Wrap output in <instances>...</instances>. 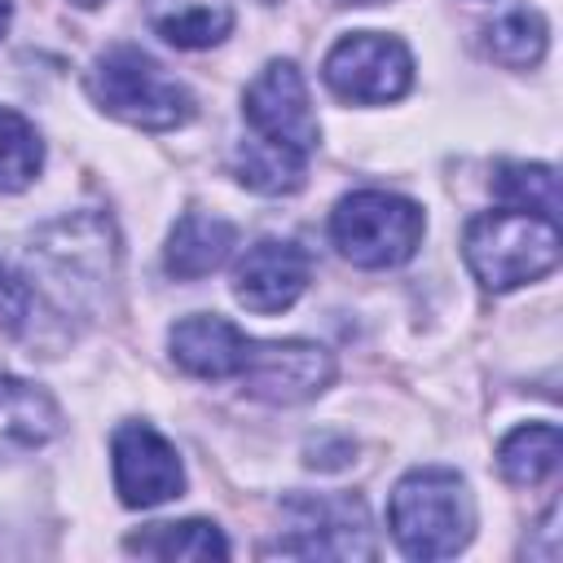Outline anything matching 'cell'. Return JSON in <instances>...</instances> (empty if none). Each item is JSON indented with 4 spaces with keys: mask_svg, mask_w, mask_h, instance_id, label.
<instances>
[{
    "mask_svg": "<svg viewBox=\"0 0 563 563\" xmlns=\"http://www.w3.org/2000/svg\"><path fill=\"white\" fill-rule=\"evenodd\" d=\"M31 264L62 303H79L110 282L114 238L97 216H66L31 242Z\"/></svg>",
    "mask_w": 563,
    "mask_h": 563,
    "instance_id": "obj_5",
    "label": "cell"
},
{
    "mask_svg": "<svg viewBox=\"0 0 563 563\" xmlns=\"http://www.w3.org/2000/svg\"><path fill=\"white\" fill-rule=\"evenodd\" d=\"M422 207L387 194V189H356L334 202L330 211V238L343 260L356 268H396L405 264L422 242Z\"/></svg>",
    "mask_w": 563,
    "mask_h": 563,
    "instance_id": "obj_4",
    "label": "cell"
},
{
    "mask_svg": "<svg viewBox=\"0 0 563 563\" xmlns=\"http://www.w3.org/2000/svg\"><path fill=\"white\" fill-rule=\"evenodd\" d=\"M493 194L506 207L559 220V176L545 163H501L497 176H493Z\"/></svg>",
    "mask_w": 563,
    "mask_h": 563,
    "instance_id": "obj_20",
    "label": "cell"
},
{
    "mask_svg": "<svg viewBox=\"0 0 563 563\" xmlns=\"http://www.w3.org/2000/svg\"><path fill=\"white\" fill-rule=\"evenodd\" d=\"M242 119L255 141L282 145L303 158H312V150L321 141V128H317V114L308 101V84L295 62H268L251 79V88L242 97Z\"/></svg>",
    "mask_w": 563,
    "mask_h": 563,
    "instance_id": "obj_8",
    "label": "cell"
},
{
    "mask_svg": "<svg viewBox=\"0 0 563 563\" xmlns=\"http://www.w3.org/2000/svg\"><path fill=\"white\" fill-rule=\"evenodd\" d=\"M308 277H312V260L303 246L295 242H282V238H264L255 242L238 268H233V295L238 303H246L251 312H286L303 290H308Z\"/></svg>",
    "mask_w": 563,
    "mask_h": 563,
    "instance_id": "obj_11",
    "label": "cell"
},
{
    "mask_svg": "<svg viewBox=\"0 0 563 563\" xmlns=\"http://www.w3.org/2000/svg\"><path fill=\"white\" fill-rule=\"evenodd\" d=\"M57 431H62V409L53 405V396L0 369V462L48 444Z\"/></svg>",
    "mask_w": 563,
    "mask_h": 563,
    "instance_id": "obj_13",
    "label": "cell"
},
{
    "mask_svg": "<svg viewBox=\"0 0 563 563\" xmlns=\"http://www.w3.org/2000/svg\"><path fill=\"white\" fill-rule=\"evenodd\" d=\"M286 537L268 545V554H295V559H374L369 519L361 497H286Z\"/></svg>",
    "mask_w": 563,
    "mask_h": 563,
    "instance_id": "obj_7",
    "label": "cell"
},
{
    "mask_svg": "<svg viewBox=\"0 0 563 563\" xmlns=\"http://www.w3.org/2000/svg\"><path fill=\"white\" fill-rule=\"evenodd\" d=\"M88 97L106 114L145 132H167L194 119V92L132 44H114L92 62Z\"/></svg>",
    "mask_w": 563,
    "mask_h": 563,
    "instance_id": "obj_3",
    "label": "cell"
},
{
    "mask_svg": "<svg viewBox=\"0 0 563 563\" xmlns=\"http://www.w3.org/2000/svg\"><path fill=\"white\" fill-rule=\"evenodd\" d=\"M167 347H172V361L194 378H238L246 365L251 339L233 321L198 312L172 325Z\"/></svg>",
    "mask_w": 563,
    "mask_h": 563,
    "instance_id": "obj_12",
    "label": "cell"
},
{
    "mask_svg": "<svg viewBox=\"0 0 563 563\" xmlns=\"http://www.w3.org/2000/svg\"><path fill=\"white\" fill-rule=\"evenodd\" d=\"M233 172H238V180H242L246 189H255V194H295V189L303 185L308 158L251 136V141L238 145V154H233Z\"/></svg>",
    "mask_w": 563,
    "mask_h": 563,
    "instance_id": "obj_18",
    "label": "cell"
},
{
    "mask_svg": "<svg viewBox=\"0 0 563 563\" xmlns=\"http://www.w3.org/2000/svg\"><path fill=\"white\" fill-rule=\"evenodd\" d=\"M559 220L519 207L479 211L462 233L466 268L484 290H515L545 277L559 264Z\"/></svg>",
    "mask_w": 563,
    "mask_h": 563,
    "instance_id": "obj_2",
    "label": "cell"
},
{
    "mask_svg": "<svg viewBox=\"0 0 563 563\" xmlns=\"http://www.w3.org/2000/svg\"><path fill=\"white\" fill-rule=\"evenodd\" d=\"M545 40H550V31H545V18L537 9H510L484 31L488 57L510 66V70H532L545 57Z\"/></svg>",
    "mask_w": 563,
    "mask_h": 563,
    "instance_id": "obj_19",
    "label": "cell"
},
{
    "mask_svg": "<svg viewBox=\"0 0 563 563\" xmlns=\"http://www.w3.org/2000/svg\"><path fill=\"white\" fill-rule=\"evenodd\" d=\"M559 427L554 422H528V427H515L501 449H497V466L510 484H541L554 475L559 466Z\"/></svg>",
    "mask_w": 563,
    "mask_h": 563,
    "instance_id": "obj_16",
    "label": "cell"
},
{
    "mask_svg": "<svg viewBox=\"0 0 563 563\" xmlns=\"http://www.w3.org/2000/svg\"><path fill=\"white\" fill-rule=\"evenodd\" d=\"M321 75L334 97L356 101V106H387L409 92L413 84V57L396 35L383 31H352L343 35L325 62Z\"/></svg>",
    "mask_w": 563,
    "mask_h": 563,
    "instance_id": "obj_6",
    "label": "cell"
},
{
    "mask_svg": "<svg viewBox=\"0 0 563 563\" xmlns=\"http://www.w3.org/2000/svg\"><path fill=\"white\" fill-rule=\"evenodd\" d=\"M9 18H13V4H9V0H0V35L9 31Z\"/></svg>",
    "mask_w": 563,
    "mask_h": 563,
    "instance_id": "obj_23",
    "label": "cell"
},
{
    "mask_svg": "<svg viewBox=\"0 0 563 563\" xmlns=\"http://www.w3.org/2000/svg\"><path fill=\"white\" fill-rule=\"evenodd\" d=\"M114 493L123 506L132 510H150L163 506L172 497H180L185 488V466L180 453L145 422H123L114 431Z\"/></svg>",
    "mask_w": 563,
    "mask_h": 563,
    "instance_id": "obj_10",
    "label": "cell"
},
{
    "mask_svg": "<svg viewBox=\"0 0 563 563\" xmlns=\"http://www.w3.org/2000/svg\"><path fill=\"white\" fill-rule=\"evenodd\" d=\"M145 22L176 48H211L233 31V0H145Z\"/></svg>",
    "mask_w": 563,
    "mask_h": 563,
    "instance_id": "obj_15",
    "label": "cell"
},
{
    "mask_svg": "<svg viewBox=\"0 0 563 563\" xmlns=\"http://www.w3.org/2000/svg\"><path fill=\"white\" fill-rule=\"evenodd\" d=\"M387 523L409 559H453L475 537V497L449 466H418L396 479Z\"/></svg>",
    "mask_w": 563,
    "mask_h": 563,
    "instance_id": "obj_1",
    "label": "cell"
},
{
    "mask_svg": "<svg viewBox=\"0 0 563 563\" xmlns=\"http://www.w3.org/2000/svg\"><path fill=\"white\" fill-rule=\"evenodd\" d=\"M343 4H374V0H343Z\"/></svg>",
    "mask_w": 563,
    "mask_h": 563,
    "instance_id": "obj_25",
    "label": "cell"
},
{
    "mask_svg": "<svg viewBox=\"0 0 563 563\" xmlns=\"http://www.w3.org/2000/svg\"><path fill=\"white\" fill-rule=\"evenodd\" d=\"M31 317V290L0 264V330L4 334H18Z\"/></svg>",
    "mask_w": 563,
    "mask_h": 563,
    "instance_id": "obj_22",
    "label": "cell"
},
{
    "mask_svg": "<svg viewBox=\"0 0 563 563\" xmlns=\"http://www.w3.org/2000/svg\"><path fill=\"white\" fill-rule=\"evenodd\" d=\"M75 4H79V9H97L101 0H75Z\"/></svg>",
    "mask_w": 563,
    "mask_h": 563,
    "instance_id": "obj_24",
    "label": "cell"
},
{
    "mask_svg": "<svg viewBox=\"0 0 563 563\" xmlns=\"http://www.w3.org/2000/svg\"><path fill=\"white\" fill-rule=\"evenodd\" d=\"M123 545L136 550V554H150V559H229L224 532L207 519L154 523L150 532H132Z\"/></svg>",
    "mask_w": 563,
    "mask_h": 563,
    "instance_id": "obj_17",
    "label": "cell"
},
{
    "mask_svg": "<svg viewBox=\"0 0 563 563\" xmlns=\"http://www.w3.org/2000/svg\"><path fill=\"white\" fill-rule=\"evenodd\" d=\"M238 378H242L246 396H255V400L299 405V400L321 396L334 383V356L308 339H282V343L251 339V352H246V365Z\"/></svg>",
    "mask_w": 563,
    "mask_h": 563,
    "instance_id": "obj_9",
    "label": "cell"
},
{
    "mask_svg": "<svg viewBox=\"0 0 563 563\" xmlns=\"http://www.w3.org/2000/svg\"><path fill=\"white\" fill-rule=\"evenodd\" d=\"M238 246V229L211 211H185L176 220V229L167 233V251H163V264L172 277L180 282H194V277H207L216 273Z\"/></svg>",
    "mask_w": 563,
    "mask_h": 563,
    "instance_id": "obj_14",
    "label": "cell"
},
{
    "mask_svg": "<svg viewBox=\"0 0 563 563\" xmlns=\"http://www.w3.org/2000/svg\"><path fill=\"white\" fill-rule=\"evenodd\" d=\"M44 145L40 132L18 114L0 106V194H18L40 176Z\"/></svg>",
    "mask_w": 563,
    "mask_h": 563,
    "instance_id": "obj_21",
    "label": "cell"
}]
</instances>
